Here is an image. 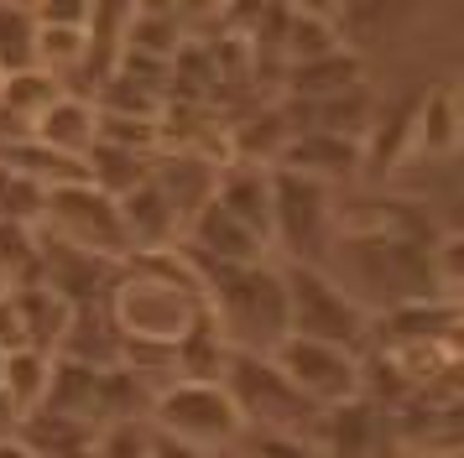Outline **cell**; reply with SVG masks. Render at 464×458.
Instances as JSON below:
<instances>
[{"label":"cell","mask_w":464,"mask_h":458,"mask_svg":"<svg viewBox=\"0 0 464 458\" xmlns=\"http://www.w3.org/2000/svg\"><path fill=\"white\" fill-rule=\"evenodd\" d=\"M204 312L235 354H272L287 339V287L276 261L204 271Z\"/></svg>","instance_id":"cell-1"},{"label":"cell","mask_w":464,"mask_h":458,"mask_svg":"<svg viewBox=\"0 0 464 458\" xmlns=\"http://www.w3.org/2000/svg\"><path fill=\"white\" fill-rule=\"evenodd\" d=\"M276 266H282V287H287V339H314V344L365 354V344H371V312L360 308L329 271L287 266V261H276Z\"/></svg>","instance_id":"cell-2"},{"label":"cell","mask_w":464,"mask_h":458,"mask_svg":"<svg viewBox=\"0 0 464 458\" xmlns=\"http://www.w3.org/2000/svg\"><path fill=\"white\" fill-rule=\"evenodd\" d=\"M147 433L183 443L193 453H225L246 437V427H240V416H235L219 380H168L151 396Z\"/></svg>","instance_id":"cell-3"},{"label":"cell","mask_w":464,"mask_h":458,"mask_svg":"<svg viewBox=\"0 0 464 458\" xmlns=\"http://www.w3.org/2000/svg\"><path fill=\"white\" fill-rule=\"evenodd\" d=\"M225 396L246 433H276V437H314L318 406L287 386V375L272 365V354H230L225 365Z\"/></svg>","instance_id":"cell-4"},{"label":"cell","mask_w":464,"mask_h":458,"mask_svg":"<svg viewBox=\"0 0 464 458\" xmlns=\"http://www.w3.org/2000/svg\"><path fill=\"white\" fill-rule=\"evenodd\" d=\"M334 245V204L329 187L272 167V250L287 266H324Z\"/></svg>","instance_id":"cell-5"},{"label":"cell","mask_w":464,"mask_h":458,"mask_svg":"<svg viewBox=\"0 0 464 458\" xmlns=\"http://www.w3.org/2000/svg\"><path fill=\"white\" fill-rule=\"evenodd\" d=\"M37 234L58 240V245L89 250V255H105V261H130V240H126V224H121V208L100 187H89V177L47 193Z\"/></svg>","instance_id":"cell-6"},{"label":"cell","mask_w":464,"mask_h":458,"mask_svg":"<svg viewBox=\"0 0 464 458\" xmlns=\"http://www.w3.org/2000/svg\"><path fill=\"white\" fill-rule=\"evenodd\" d=\"M272 365L287 375V386L308 406H318V412L365 396V354L334 349V344H314V339H282L272 349Z\"/></svg>","instance_id":"cell-7"},{"label":"cell","mask_w":464,"mask_h":458,"mask_svg":"<svg viewBox=\"0 0 464 458\" xmlns=\"http://www.w3.org/2000/svg\"><path fill=\"white\" fill-rule=\"evenodd\" d=\"M308 443H314L318 458H386L397 448V427H392V412L381 401L360 396V401L318 412Z\"/></svg>","instance_id":"cell-8"},{"label":"cell","mask_w":464,"mask_h":458,"mask_svg":"<svg viewBox=\"0 0 464 458\" xmlns=\"http://www.w3.org/2000/svg\"><path fill=\"white\" fill-rule=\"evenodd\" d=\"M37 240H43V271H37V281L47 291H58L68 308H100V302H110L126 261H105V255H89V250L58 245L47 234H37Z\"/></svg>","instance_id":"cell-9"},{"label":"cell","mask_w":464,"mask_h":458,"mask_svg":"<svg viewBox=\"0 0 464 458\" xmlns=\"http://www.w3.org/2000/svg\"><path fill=\"white\" fill-rule=\"evenodd\" d=\"M214 204L272 250V167L225 162L219 167V183H214Z\"/></svg>","instance_id":"cell-10"},{"label":"cell","mask_w":464,"mask_h":458,"mask_svg":"<svg viewBox=\"0 0 464 458\" xmlns=\"http://www.w3.org/2000/svg\"><path fill=\"white\" fill-rule=\"evenodd\" d=\"M360 162H365V146L344 141V136H324V130H303L282 146L276 167L282 172H297V177H314V183H339V177H355Z\"/></svg>","instance_id":"cell-11"},{"label":"cell","mask_w":464,"mask_h":458,"mask_svg":"<svg viewBox=\"0 0 464 458\" xmlns=\"http://www.w3.org/2000/svg\"><path fill=\"white\" fill-rule=\"evenodd\" d=\"M121 349L126 339L110 323V308H73L68 312V329L58 339V354L53 359H68V365H89V370H121Z\"/></svg>","instance_id":"cell-12"},{"label":"cell","mask_w":464,"mask_h":458,"mask_svg":"<svg viewBox=\"0 0 464 458\" xmlns=\"http://www.w3.org/2000/svg\"><path fill=\"white\" fill-rule=\"evenodd\" d=\"M94 130H100V110H94V100L63 94V100H53L43 115L32 120V141L47 146V151H58V157L84 162L89 146H94Z\"/></svg>","instance_id":"cell-13"},{"label":"cell","mask_w":464,"mask_h":458,"mask_svg":"<svg viewBox=\"0 0 464 458\" xmlns=\"http://www.w3.org/2000/svg\"><path fill=\"white\" fill-rule=\"evenodd\" d=\"M11 308V323H16V349H43V354H58V339L68 329V302L58 291H47L43 281L37 287H22L5 297Z\"/></svg>","instance_id":"cell-14"},{"label":"cell","mask_w":464,"mask_h":458,"mask_svg":"<svg viewBox=\"0 0 464 458\" xmlns=\"http://www.w3.org/2000/svg\"><path fill=\"white\" fill-rule=\"evenodd\" d=\"M121 208V224H126V240H130V255H141V250H168L178 245V234H183V219L168 208V198L151 187V177L136 193L126 198H115Z\"/></svg>","instance_id":"cell-15"},{"label":"cell","mask_w":464,"mask_h":458,"mask_svg":"<svg viewBox=\"0 0 464 458\" xmlns=\"http://www.w3.org/2000/svg\"><path fill=\"white\" fill-rule=\"evenodd\" d=\"M365 83V68H360V52L355 47H339L329 58H314V62H293L287 68V94L303 104H318V100H334L344 89H360Z\"/></svg>","instance_id":"cell-16"},{"label":"cell","mask_w":464,"mask_h":458,"mask_svg":"<svg viewBox=\"0 0 464 458\" xmlns=\"http://www.w3.org/2000/svg\"><path fill=\"white\" fill-rule=\"evenodd\" d=\"M16 437L37 458H94V443L100 433L73 422V416H58V412H32L16 422Z\"/></svg>","instance_id":"cell-17"},{"label":"cell","mask_w":464,"mask_h":458,"mask_svg":"<svg viewBox=\"0 0 464 458\" xmlns=\"http://www.w3.org/2000/svg\"><path fill=\"white\" fill-rule=\"evenodd\" d=\"M47 380H53V354L43 349H5V365H0V396L16 416L43 412L47 401Z\"/></svg>","instance_id":"cell-18"},{"label":"cell","mask_w":464,"mask_h":458,"mask_svg":"<svg viewBox=\"0 0 464 458\" xmlns=\"http://www.w3.org/2000/svg\"><path fill=\"white\" fill-rule=\"evenodd\" d=\"M230 344L219 339V329L209 323V312L193 323L178 344H172V370L178 380H225V365H230Z\"/></svg>","instance_id":"cell-19"},{"label":"cell","mask_w":464,"mask_h":458,"mask_svg":"<svg viewBox=\"0 0 464 458\" xmlns=\"http://www.w3.org/2000/svg\"><path fill=\"white\" fill-rule=\"evenodd\" d=\"M84 177L89 187H100L105 198H126L151 177V157H136V151H121V146L94 141L84 157Z\"/></svg>","instance_id":"cell-20"},{"label":"cell","mask_w":464,"mask_h":458,"mask_svg":"<svg viewBox=\"0 0 464 458\" xmlns=\"http://www.w3.org/2000/svg\"><path fill=\"white\" fill-rule=\"evenodd\" d=\"M37 271H43V240H37V229L0 219V291L11 297V291H22V287H37Z\"/></svg>","instance_id":"cell-21"},{"label":"cell","mask_w":464,"mask_h":458,"mask_svg":"<svg viewBox=\"0 0 464 458\" xmlns=\"http://www.w3.org/2000/svg\"><path fill=\"white\" fill-rule=\"evenodd\" d=\"M53 100H63V83L43 73V68H22V73H5L0 79V110H11L16 120H37Z\"/></svg>","instance_id":"cell-22"},{"label":"cell","mask_w":464,"mask_h":458,"mask_svg":"<svg viewBox=\"0 0 464 458\" xmlns=\"http://www.w3.org/2000/svg\"><path fill=\"white\" fill-rule=\"evenodd\" d=\"M344 37H339L334 21H324L318 11H287V32H282V52L287 62H314V58H329L339 52Z\"/></svg>","instance_id":"cell-23"},{"label":"cell","mask_w":464,"mask_h":458,"mask_svg":"<svg viewBox=\"0 0 464 458\" xmlns=\"http://www.w3.org/2000/svg\"><path fill=\"white\" fill-rule=\"evenodd\" d=\"M412 130H418V141L428 146V157L454 151V141H459V125H454V94H449V89H433V94L422 100Z\"/></svg>","instance_id":"cell-24"},{"label":"cell","mask_w":464,"mask_h":458,"mask_svg":"<svg viewBox=\"0 0 464 458\" xmlns=\"http://www.w3.org/2000/svg\"><path fill=\"white\" fill-rule=\"evenodd\" d=\"M32 5H0V79L32 68Z\"/></svg>","instance_id":"cell-25"},{"label":"cell","mask_w":464,"mask_h":458,"mask_svg":"<svg viewBox=\"0 0 464 458\" xmlns=\"http://www.w3.org/2000/svg\"><path fill=\"white\" fill-rule=\"evenodd\" d=\"M240 458H318L308 437H276V433H246L235 443Z\"/></svg>","instance_id":"cell-26"},{"label":"cell","mask_w":464,"mask_h":458,"mask_svg":"<svg viewBox=\"0 0 464 458\" xmlns=\"http://www.w3.org/2000/svg\"><path fill=\"white\" fill-rule=\"evenodd\" d=\"M94 458H147V427L126 422V427H105L94 443Z\"/></svg>","instance_id":"cell-27"},{"label":"cell","mask_w":464,"mask_h":458,"mask_svg":"<svg viewBox=\"0 0 464 458\" xmlns=\"http://www.w3.org/2000/svg\"><path fill=\"white\" fill-rule=\"evenodd\" d=\"M147 458H209V453H193V448H183V443H168V437L147 433Z\"/></svg>","instance_id":"cell-28"},{"label":"cell","mask_w":464,"mask_h":458,"mask_svg":"<svg viewBox=\"0 0 464 458\" xmlns=\"http://www.w3.org/2000/svg\"><path fill=\"white\" fill-rule=\"evenodd\" d=\"M0 349H16V323H11V308L0 297Z\"/></svg>","instance_id":"cell-29"},{"label":"cell","mask_w":464,"mask_h":458,"mask_svg":"<svg viewBox=\"0 0 464 458\" xmlns=\"http://www.w3.org/2000/svg\"><path fill=\"white\" fill-rule=\"evenodd\" d=\"M16 422H22V416L11 412V406H5V396H0V437H11V433H16Z\"/></svg>","instance_id":"cell-30"},{"label":"cell","mask_w":464,"mask_h":458,"mask_svg":"<svg viewBox=\"0 0 464 458\" xmlns=\"http://www.w3.org/2000/svg\"><path fill=\"white\" fill-rule=\"evenodd\" d=\"M209 458H240V453H235V448H225V453H209Z\"/></svg>","instance_id":"cell-31"},{"label":"cell","mask_w":464,"mask_h":458,"mask_svg":"<svg viewBox=\"0 0 464 458\" xmlns=\"http://www.w3.org/2000/svg\"><path fill=\"white\" fill-rule=\"evenodd\" d=\"M0 365H5V349H0Z\"/></svg>","instance_id":"cell-32"},{"label":"cell","mask_w":464,"mask_h":458,"mask_svg":"<svg viewBox=\"0 0 464 458\" xmlns=\"http://www.w3.org/2000/svg\"><path fill=\"white\" fill-rule=\"evenodd\" d=\"M0 297H5V291H0Z\"/></svg>","instance_id":"cell-33"}]
</instances>
